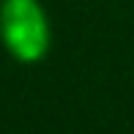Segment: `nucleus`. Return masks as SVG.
<instances>
[{
	"label": "nucleus",
	"instance_id": "1",
	"mask_svg": "<svg viewBox=\"0 0 134 134\" xmlns=\"http://www.w3.org/2000/svg\"><path fill=\"white\" fill-rule=\"evenodd\" d=\"M0 38L19 63H38L49 49V22L38 0H3Z\"/></svg>",
	"mask_w": 134,
	"mask_h": 134
}]
</instances>
